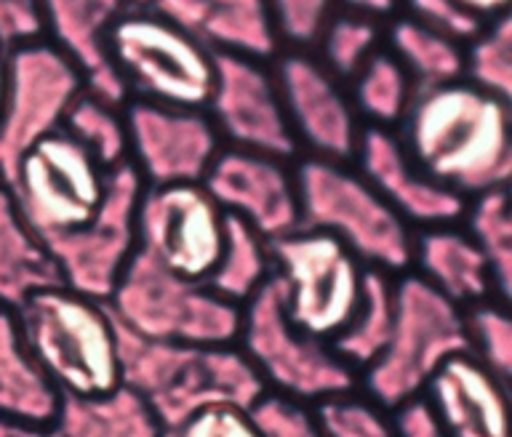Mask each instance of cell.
<instances>
[{
    "mask_svg": "<svg viewBox=\"0 0 512 437\" xmlns=\"http://www.w3.org/2000/svg\"><path fill=\"white\" fill-rule=\"evenodd\" d=\"M398 139L424 174L464 200L510 182V102L464 78L419 88L400 120Z\"/></svg>",
    "mask_w": 512,
    "mask_h": 437,
    "instance_id": "obj_1",
    "label": "cell"
},
{
    "mask_svg": "<svg viewBox=\"0 0 512 437\" xmlns=\"http://www.w3.org/2000/svg\"><path fill=\"white\" fill-rule=\"evenodd\" d=\"M144 192L131 163L112 168L107 192L83 227L48 243L62 286L107 302L136 251V208Z\"/></svg>",
    "mask_w": 512,
    "mask_h": 437,
    "instance_id": "obj_12",
    "label": "cell"
},
{
    "mask_svg": "<svg viewBox=\"0 0 512 437\" xmlns=\"http://www.w3.org/2000/svg\"><path fill=\"white\" fill-rule=\"evenodd\" d=\"M510 384L472 352L448 358L432 374L422 398L448 437H510Z\"/></svg>",
    "mask_w": 512,
    "mask_h": 437,
    "instance_id": "obj_20",
    "label": "cell"
},
{
    "mask_svg": "<svg viewBox=\"0 0 512 437\" xmlns=\"http://www.w3.org/2000/svg\"><path fill=\"white\" fill-rule=\"evenodd\" d=\"M456 6L464 8L475 22L486 24L491 19H496V16L507 14L510 0H456Z\"/></svg>",
    "mask_w": 512,
    "mask_h": 437,
    "instance_id": "obj_44",
    "label": "cell"
},
{
    "mask_svg": "<svg viewBox=\"0 0 512 437\" xmlns=\"http://www.w3.org/2000/svg\"><path fill=\"white\" fill-rule=\"evenodd\" d=\"M419 278L459 307L496 299L486 256L456 224L414 232V262Z\"/></svg>",
    "mask_w": 512,
    "mask_h": 437,
    "instance_id": "obj_22",
    "label": "cell"
},
{
    "mask_svg": "<svg viewBox=\"0 0 512 437\" xmlns=\"http://www.w3.org/2000/svg\"><path fill=\"white\" fill-rule=\"evenodd\" d=\"M128 8V0H40L43 38L75 64L83 91L112 107L131 102L110 56V32Z\"/></svg>",
    "mask_w": 512,
    "mask_h": 437,
    "instance_id": "obj_19",
    "label": "cell"
},
{
    "mask_svg": "<svg viewBox=\"0 0 512 437\" xmlns=\"http://www.w3.org/2000/svg\"><path fill=\"white\" fill-rule=\"evenodd\" d=\"M14 315L27 350L62 398L118 390V334L107 302L59 283L27 296Z\"/></svg>",
    "mask_w": 512,
    "mask_h": 437,
    "instance_id": "obj_3",
    "label": "cell"
},
{
    "mask_svg": "<svg viewBox=\"0 0 512 437\" xmlns=\"http://www.w3.org/2000/svg\"><path fill=\"white\" fill-rule=\"evenodd\" d=\"M62 437H160L163 427L136 392L120 384L99 398H62Z\"/></svg>",
    "mask_w": 512,
    "mask_h": 437,
    "instance_id": "obj_25",
    "label": "cell"
},
{
    "mask_svg": "<svg viewBox=\"0 0 512 437\" xmlns=\"http://www.w3.org/2000/svg\"><path fill=\"white\" fill-rule=\"evenodd\" d=\"M270 275V240H264L254 227L240 222L238 216L227 214L222 254L208 275L206 286L227 302L243 307L270 280Z\"/></svg>",
    "mask_w": 512,
    "mask_h": 437,
    "instance_id": "obj_28",
    "label": "cell"
},
{
    "mask_svg": "<svg viewBox=\"0 0 512 437\" xmlns=\"http://www.w3.org/2000/svg\"><path fill=\"white\" fill-rule=\"evenodd\" d=\"M8 56H11V48L0 40V110H3V99H6L8 88Z\"/></svg>",
    "mask_w": 512,
    "mask_h": 437,
    "instance_id": "obj_45",
    "label": "cell"
},
{
    "mask_svg": "<svg viewBox=\"0 0 512 437\" xmlns=\"http://www.w3.org/2000/svg\"><path fill=\"white\" fill-rule=\"evenodd\" d=\"M144 6L190 32L214 54L267 62L280 51L267 0H147Z\"/></svg>",
    "mask_w": 512,
    "mask_h": 437,
    "instance_id": "obj_21",
    "label": "cell"
},
{
    "mask_svg": "<svg viewBox=\"0 0 512 437\" xmlns=\"http://www.w3.org/2000/svg\"><path fill=\"white\" fill-rule=\"evenodd\" d=\"M392 320H395V280L387 272L366 267L358 310L328 344L355 374H360L384 350L390 339Z\"/></svg>",
    "mask_w": 512,
    "mask_h": 437,
    "instance_id": "obj_26",
    "label": "cell"
},
{
    "mask_svg": "<svg viewBox=\"0 0 512 437\" xmlns=\"http://www.w3.org/2000/svg\"><path fill=\"white\" fill-rule=\"evenodd\" d=\"M350 80L352 107L363 120V126L387 128V131L400 126L408 104L414 99L416 86L403 70V64L387 48H379L376 54L368 56V62Z\"/></svg>",
    "mask_w": 512,
    "mask_h": 437,
    "instance_id": "obj_29",
    "label": "cell"
},
{
    "mask_svg": "<svg viewBox=\"0 0 512 437\" xmlns=\"http://www.w3.org/2000/svg\"><path fill=\"white\" fill-rule=\"evenodd\" d=\"M62 395L22 339L14 310L0 304V419L54 424Z\"/></svg>",
    "mask_w": 512,
    "mask_h": 437,
    "instance_id": "obj_23",
    "label": "cell"
},
{
    "mask_svg": "<svg viewBox=\"0 0 512 437\" xmlns=\"http://www.w3.org/2000/svg\"><path fill=\"white\" fill-rule=\"evenodd\" d=\"M62 128L72 139H78L107 171L128 160V131L123 107H112V104L80 91V96L64 115Z\"/></svg>",
    "mask_w": 512,
    "mask_h": 437,
    "instance_id": "obj_31",
    "label": "cell"
},
{
    "mask_svg": "<svg viewBox=\"0 0 512 437\" xmlns=\"http://www.w3.org/2000/svg\"><path fill=\"white\" fill-rule=\"evenodd\" d=\"M299 222L342 240L360 262L387 275L414 262V230L392 211L352 163L304 158L294 168Z\"/></svg>",
    "mask_w": 512,
    "mask_h": 437,
    "instance_id": "obj_4",
    "label": "cell"
},
{
    "mask_svg": "<svg viewBox=\"0 0 512 437\" xmlns=\"http://www.w3.org/2000/svg\"><path fill=\"white\" fill-rule=\"evenodd\" d=\"M107 179L110 171L59 128L27 150L6 184L27 224L48 246L96 214Z\"/></svg>",
    "mask_w": 512,
    "mask_h": 437,
    "instance_id": "obj_10",
    "label": "cell"
},
{
    "mask_svg": "<svg viewBox=\"0 0 512 437\" xmlns=\"http://www.w3.org/2000/svg\"><path fill=\"white\" fill-rule=\"evenodd\" d=\"M160 437H262L251 422L248 408L211 406L187 416L174 427H163Z\"/></svg>",
    "mask_w": 512,
    "mask_h": 437,
    "instance_id": "obj_38",
    "label": "cell"
},
{
    "mask_svg": "<svg viewBox=\"0 0 512 437\" xmlns=\"http://www.w3.org/2000/svg\"><path fill=\"white\" fill-rule=\"evenodd\" d=\"M43 38L40 0H0V40L8 48Z\"/></svg>",
    "mask_w": 512,
    "mask_h": 437,
    "instance_id": "obj_40",
    "label": "cell"
},
{
    "mask_svg": "<svg viewBox=\"0 0 512 437\" xmlns=\"http://www.w3.org/2000/svg\"><path fill=\"white\" fill-rule=\"evenodd\" d=\"M462 219L467 222V235L491 267L496 299L507 304L512 294V216L507 187L467 200Z\"/></svg>",
    "mask_w": 512,
    "mask_h": 437,
    "instance_id": "obj_30",
    "label": "cell"
},
{
    "mask_svg": "<svg viewBox=\"0 0 512 437\" xmlns=\"http://www.w3.org/2000/svg\"><path fill=\"white\" fill-rule=\"evenodd\" d=\"M392 430L395 437H448L446 427L422 395L392 408Z\"/></svg>",
    "mask_w": 512,
    "mask_h": 437,
    "instance_id": "obj_41",
    "label": "cell"
},
{
    "mask_svg": "<svg viewBox=\"0 0 512 437\" xmlns=\"http://www.w3.org/2000/svg\"><path fill=\"white\" fill-rule=\"evenodd\" d=\"M387 408L355 390L336 392L312 403V414L323 437H395Z\"/></svg>",
    "mask_w": 512,
    "mask_h": 437,
    "instance_id": "obj_35",
    "label": "cell"
},
{
    "mask_svg": "<svg viewBox=\"0 0 512 437\" xmlns=\"http://www.w3.org/2000/svg\"><path fill=\"white\" fill-rule=\"evenodd\" d=\"M352 166L384 198V203L411 227L430 230L456 224L467 200L427 176L403 150L398 134L387 128H363Z\"/></svg>",
    "mask_w": 512,
    "mask_h": 437,
    "instance_id": "obj_18",
    "label": "cell"
},
{
    "mask_svg": "<svg viewBox=\"0 0 512 437\" xmlns=\"http://www.w3.org/2000/svg\"><path fill=\"white\" fill-rule=\"evenodd\" d=\"M384 38L387 51L403 64L416 91L443 86L464 75V43L448 38L446 32L432 30L411 16H400L384 32Z\"/></svg>",
    "mask_w": 512,
    "mask_h": 437,
    "instance_id": "obj_27",
    "label": "cell"
},
{
    "mask_svg": "<svg viewBox=\"0 0 512 437\" xmlns=\"http://www.w3.org/2000/svg\"><path fill=\"white\" fill-rule=\"evenodd\" d=\"M115 334L120 384L147 403L160 427H174L211 406L251 408L267 392L235 344L158 342L118 320Z\"/></svg>",
    "mask_w": 512,
    "mask_h": 437,
    "instance_id": "obj_2",
    "label": "cell"
},
{
    "mask_svg": "<svg viewBox=\"0 0 512 437\" xmlns=\"http://www.w3.org/2000/svg\"><path fill=\"white\" fill-rule=\"evenodd\" d=\"M480 91L510 102L512 96V19L502 14L480 24L464 48V75Z\"/></svg>",
    "mask_w": 512,
    "mask_h": 437,
    "instance_id": "obj_33",
    "label": "cell"
},
{
    "mask_svg": "<svg viewBox=\"0 0 512 437\" xmlns=\"http://www.w3.org/2000/svg\"><path fill=\"white\" fill-rule=\"evenodd\" d=\"M464 331L470 352L491 368L502 382L510 384L512 376V320L507 304L499 299L464 307Z\"/></svg>",
    "mask_w": 512,
    "mask_h": 437,
    "instance_id": "obj_34",
    "label": "cell"
},
{
    "mask_svg": "<svg viewBox=\"0 0 512 437\" xmlns=\"http://www.w3.org/2000/svg\"><path fill=\"white\" fill-rule=\"evenodd\" d=\"M280 43L304 48L318 40L323 24L336 11V0H267Z\"/></svg>",
    "mask_w": 512,
    "mask_h": 437,
    "instance_id": "obj_37",
    "label": "cell"
},
{
    "mask_svg": "<svg viewBox=\"0 0 512 437\" xmlns=\"http://www.w3.org/2000/svg\"><path fill=\"white\" fill-rule=\"evenodd\" d=\"M411 19L427 24L432 30L446 32L448 38L467 43V40L480 30V22H475L464 8L456 6V0H400Z\"/></svg>",
    "mask_w": 512,
    "mask_h": 437,
    "instance_id": "obj_39",
    "label": "cell"
},
{
    "mask_svg": "<svg viewBox=\"0 0 512 437\" xmlns=\"http://www.w3.org/2000/svg\"><path fill=\"white\" fill-rule=\"evenodd\" d=\"M110 56L136 99L206 110L216 54L147 6H131L115 22Z\"/></svg>",
    "mask_w": 512,
    "mask_h": 437,
    "instance_id": "obj_9",
    "label": "cell"
},
{
    "mask_svg": "<svg viewBox=\"0 0 512 437\" xmlns=\"http://www.w3.org/2000/svg\"><path fill=\"white\" fill-rule=\"evenodd\" d=\"M0 437H62L59 427L38 422H19V419H0Z\"/></svg>",
    "mask_w": 512,
    "mask_h": 437,
    "instance_id": "obj_43",
    "label": "cell"
},
{
    "mask_svg": "<svg viewBox=\"0 0 512 437\" xmlns=\"http://www.w3.org/2000/svg\"><path fill=\"white\" fill-rule=\"evenodd\" d=\"M248 414L262 437H323L312 408L278 392H264Z\"/></svg>",
    "mask_w": 512,
    "mask_h": 437,
    "instance_id": "obj_36",
    "label": "cell"
},
{
    "mask_svg": "<svg viewBox=\"0 0 512 437\" xmlns=\"http://www.w3.org/2000/svg\"><path fill=\"white\" fill-rule=\"evenodd\" d=\"M107 307L134 334L158 342H238V304L214 294L206 283L168 272L139 248L128 259Z\"/></svg>",
    "mask_w": 512,
    "mask_h": 437,
    "instance_id": "obj_6",
    "label": "cell"
},
{
    "mask_svg": "<svg viewBox=\"0 0 512 437\" xmlns=\"http://www.w3.org/2000/svg\"><path fill=\"white\" fill-rule=\"evenodd\" d=\"M235 344L243 350L267 390L307 406L358 387V374L331 350V344L304 334L288 320L272 275L240 307V331Z\"/></svg>",
    "mask_w": 512,
    "mask_h": 437,
    "instance_id": "obj_8",
    "label": "cell"
},
{
    "mask_svg": "<svg viewBox=\"0 0 512 437\" xmlns=\"http://www.w3.org/2000/svg\"><path fill=\"white\" fill-rule=\"evenodd\" d=\"M336 8L382 22V19H392L398 14L400 0H336Z\"/></svg>",
    "mask_w": 512,
    "mask_h": 437,
    "instance_id": "obj_42",
    "label": "cell"
},
{
    "mask_svg": "<svg viewBox=\"0 0 512 437\" xmlns=\"http://www.w3.org/2000/svg\"><path fill=\"white\" fill-rule=\"evenodd\" d=\"M224 214L203 182L144 184L136 208V248L174 275L206 283L224 246Z\"/></svg>",
    "mask_w": 512,
    "mask_h": 437,
    "instance_id": "obj_13",
    "label": "cell"
},
{
    "mask_svg": "<svg viewBox=\"0 0 512 437\" xmlns=\"http://www.w3.org/2000/svg\"><path fill=\"white\" fill-rule=\"evenodd\" d=\"M382 35V22L339 8L328 16L315 40L318 62L339 80H350L368 62V56L382 48Z\"/></svg>",
    "mask_w": 512,
    "mask_h": 437,
    "instance_id": "obj_32",
    "label": "cell"
},
{
    "mask_svg": "<svg viewBox=\"0 0 512 437\" xmlns=\"http://www.w3.org/2000/svg\"><path fill=\"white\" fill-rule=\"evenodd\" d=\"M203 187L224 214L238 216L264 240H278L302 227L291 160L222 147L203 176Z\"/></svg>",
    "mask_w": 512,
    "mask_h": 437,
    "instance_id": "obj_17",
    "label": "cell"
},
{
    "mask_svg": "<svg viewBox=\"0 0 512 437\" xmlns=\"http://www.w3.org/2000/svg\"><path fill=\"white\" fill-rule=\"evenodd\" d=\"M62 283L54 259L16 206L14 192L0 179V304L16 310L40 288Z\"/></svg>",
    "mask_w": 512,
    "mask_h": 437,
    "instance_id": "obj_24",
    "label": "cell"
},
{
    "mask_svg": "<svg viewBox=\"0 0 512 437\" xmlns=\"http://www.w3.org/2000/svg\"><path fill=\"white\" fill-rule=\"evenodd\" d=\"M123 115L128 163L147 187L203 182L222 150V139L206 110L131 99Z\"/></svg>",
    "mask_w": 512,
    "mask_h": 437,
    "instance_id": "obj_16",
    "label": "cell"
},
{
    "mask_svg": "<svg viewBox=\"0 0 512 437\" xmlns=\"http://www.w3.org/2000/svg\"><path fill=\"white\" fill-rule=\"evenodd\" d=\"M272 72L296 147L307 152V158L352 163L366 126L342 80L331 75L318 56L304 51L278 56Z\"/></svg>",
    "mask_w": 512,
    "mask_h": 437,
    "instance_id": "obj_15",
    "label": "cell"
},
{
    "mask_svg": "<svg viewBox=\"0 0 512 437\" xmlns=\"http://www.w3.org/2000/svg\"><path fill=\"white\" fill-rule=\"evenodd\" d=\"M459 352H470L462 307L416 272H400L390 339L358 382L368 398L392 411L422 395L432 374Z\"/></svg>",
    "mask_w": 512,
    "mask_h": 437,
    "instance_id": "obj_5",
    "label": "cell"
},
{
    "mask_svg": "<svg viewBox=\"0 0 512 437\" xmlns=\"http://www.w3.org/2000/svg\"><path fill=\"white\" fill-rule=\"evenodd\" d=\"M83 91L75 64L38 38L11 48L8 88L0 110V179L8 182L19 160L40 139L59 131L64 115Z\"/></svg>",
    "mask_w": 512,
    "mask_h": 437,
    "instance_id": "obj_11",
    "label": "cell"
},
{
    "mask_svg": "<svg viewBox=\"0 0 512 437\" xmlns=\"http://www.w3.org/2000/svg\"><path fill=\"white\" fill-rule=\"evenodd\" d=\"M206 115L227 147L294 160L299 147L288 126L275 72L246 56L216 54Z\"/></svg>",
    "mask_w": 512,
    "mask_h": 437,
    "instance_id": "obj_14",
    "label": "cell"
},
{
    "mask_svg": "<svg viewBox=\"0 0 512 437\" xmlns=\"http://www.w3.org/2000/svg\"><path fill=\"white\" fill-rule=\"evenodd\" d=\"M128 3H131V6H144L147 0H128Z\"/></svg>",
    "mask_w": 512,
    "mask_h": 437,
    "instance_id": "obj_46",
    "label": "cell"
},
{
    "mask_svg": "<svg viewBox=\"0 0 512 437\" xmlns=\"http://www.w3.org/2000/svg\"><path fill=\"white\" fill-rule=\"evenodd\" d=\"M270 256L288 320L304 334L331 342L358 310L366 264L342 240L310 227L270 240Z\"/></svg>",
    "mask_w": 512,
    "mask_h": 437,
    "instance_id": "obj_7",
    "label": "cell"
}]
</instances>
